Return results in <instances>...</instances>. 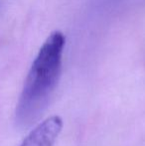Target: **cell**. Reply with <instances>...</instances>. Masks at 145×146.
Returning <instances> with one entry per match:
<instances>
[{
    "label": "cell",
    "mask_w": 145,
    "mask_h": 146,
    "mask_svg": "<svg viewBox=\"0 0 145 146\" xmlns=\"http://www.w3.org/2000/svg\"><path fill=\"white\" fill-rule=\"evenodd\" d=\"M65 44L63 33L53 32L33 61L15 108V123L19 128L35 124L48 108L61 77Z\"/></svg>",
    "instance_id": "obj_1"
},
{
    "label": "cell",
    "mask_w": 145,
    "mask_h": 146,
    "mask_svg": "<svg viewBox=\"0 0 145 146\" xmlns=\"http://www.w3.org/2000/svg\"><path fill=\"white\" fill-rule=\"evenodd\" d=\"M63 119L52 115L38 124L28 133L19 146H54L63 129Z\"/></svg>",
    "instance_id": "obj_2"
}]
</instances>
